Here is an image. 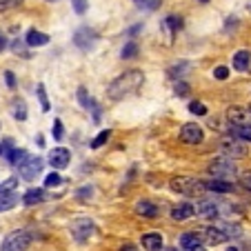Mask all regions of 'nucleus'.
<instances>
[{
	"instance_id": "obj_1",
	"label": "nucleus",
	"mask_w": 251,
	"mask_h": 251,
	"mask_svg": "<svg viewBox=\"0 0 251 251\" xmlns=\"http://www.w3.org/2000/svg\"><path fill=\"white\" fill-rule=\"evenodd\" d=\"M142 85H145V74H142V71H138V69L125 71L123 76L111 80V85L107 87V98L109 100H125L127 96L140 91Z\"/></svg>"
},
{
	"instance_id": "obj_2",
	"label": "nucleus",
	"mask_w": 251,
	"mask_h": 251,
	"mask_svg": "<svg viewBox=\"0 0 251 251\" xmlns=\"http://www.w3.org/2000/svg\"><path fill=\"white\" fill-rule=\"evenodd\" d=\"M171 191L182 196H200L204 194V182L198 180V178H189V176H178V178H171L169 180Z\"/></svg>"
},
{
	"instance_id": "obj_3",
	"label": "nucleus",
	"mask_w": 251,
	"mask_h": 251,
	"mask_svg": "<svg viewBox=\"0 0 251 251\" xmlns=\"http://www.w3.org/2000/svg\"><path fill=\"white\" fill-rule=\"evenodd\" d=\"M33 240V233L29 229H16L2 240L0 251H25Z\"/></svg>"
},
{
	"instance_id": "obj_4",
	"label": "nucleus",
	"mask_w": 251,
	"mask_h": 251,
	"mask_svg": "<svg viewBox=\"0 0 251 251\" xmlns=\"http://www.w3.org/2000/svg\"><path fill=\"white\" fill-rule=\"evenodd\" d=\"M207 169H209V174H211L213 178H218V180H229V182H231L233 178H236V174H238L236 165H233L229 158H225V156L211 160Z\"/></svg>"
},
{
	"instance_id": "obj_5",
	"label": "nucleus",
	"mask_w": 251,
	"mask_h": 251,
	"mask_svg": "<svg viewBox=\"0 0 251 251\" xmlns=\"http://www.w3.org/2000/svg\"><path fill=\"white\" fill-rule=\"evenodd\" d=\"M229 127H251V114L245 107H229L227 109Z\"/></svg>"
},
{
	"instance_id": "obj_6",
	"label": "nucleus",
	"mask_w": 251,
	"mask_h": 251,
	"mask_svg": "<svg viewBox=\"0 0 251 251\" xmlns=\"http://www.w3.org/2000/svg\"><path fill=\"white\" fill-rule=\"evenodd\" d=\"M43 165H45L43 158H38V156H36V158L29 156L27 160H25L23 165L18 167V169H20V176H23L25 180H36V176H38L40 171H43Z\"/></svg>"
},
{
	"instance_id": "obj_7",
	"label": "nucleus",
	"mask_w": 251,
	"mask_h": 251,
	"mask_svg": "<svg viewBox=\"0 0 251 251\" xmlns=\"http://www.w3.org/2000/svg\"><path fill=\"white\" fill-rule=\"evenodd\" d=\"M220 151H223L225 158H245L247 156V147L242 142H238L236 138H227V140L220 142Z\"/></svg>"
},
{
	"instance_id": "obj_8",
	"label": "nucleus",
	"mask_w": 251,
	"mask_h": 251,
	"mask_svg": "<svg viewBox=\"0 0 251 251\" xmlns=\"http://www.w3.org/2000/svg\"><path fill=\"white\" fill-rule=\"evenodd\" d=\"M91 233H94V223L89 218H78L71 223V236L76 238L78 242H85Z\"/></svg>"
},
{
	"instance_id": "obj_9",
	"label": "nucleus",
	"mask_w": 251,
	"mask_h": 251,
	"mask_svg": "<svg viewBox=\"0 0 251 251\" xmlns=\"http://www.w3.org/2000/svg\"><path fill=\"white\" fill-rule=\"evenodd\" d=\"M96 40H98V36H96L94 29L82 27V29H78V31L74 33V43H76V47L82 49V51H89V49L96 45Z\"/></svg>"
},
{
	"instance_id": "obj_10",
	"label": "nucleus",
	"mask_w": 251,
	"mask_h": 251,
	"mask_svg": "<svg viewBox=\"0 0 251 251\" xmlns=\"http://www.w3.org/2000/svg\"><path fill=\"white\" fill-rule=\"evenodd\" d=\"M180 140L187 142V145H200L204 140V133L196 123H187L180 129Z\"/></svg>"
},
{
	"instance_id": "obj_11",
	"label": "nucleus",
	"mask_w": 251,
	"mask_h": 251,
	"mask_svg": "<svg viewBox=\"0 0 251 251\" xmlns=\"http://www.w3.org/2000/svg\"><path fill=\"white\" fill-rule=\"evenodd\" d=\"M196 213L202 216L207 220H216L220 216V209H218V202H213V200H200L196 204Z\"/></svg>"
},
{
	"instance_id": "obj_12",
	"label": "nucleus",
	"mask_w": 251,
	"mask_h": 251,
	"mask_svg": "<svg viewBox=\"0 0 251 251\" xmlns=\"http://www.w3.org/2000/svg\"><path fill=\"white\" fill-rule=\"evenodd\" d=\"M69 160H71V153H69V149H65V147H56L49 153V165H51L53 169H65V167L69 165Z\"/></svg>"
},
{
	"instance_id": "obj_13",
	"label": "nucleus",
	"mask_w": 251,
	"mask_h": 251,
	"mask_svg": "<svg viewBox=\"0 0 251 251\" xmlns=\"http://www.w3.org/2000/svg\"><path fill=\"white\" fill-rule=\"evenodd\" d=\"M213 227L218 229L220 233H223L227 240H231V238H240L242 236V227L238 223H229V220H218V223L213 225Z\"/></svg>"
},
{
	"instance_id": "obj_14",
	"label": "nucleus",
	"mask_w": 251,
	"mask_h": 251,
	"mask_svg": "<svg viewBox=\"0 0 251 251\" xmlns=\"http://www.w3.org/2000/svg\"><path fill=\"white\" fill-rule=\"evenodd\" d=\"M191 216H196V204L194 202H180V204H176V207L171 209V218L178 220V223L191 218Z\"/></svg>"
},
{
	"instance_id": "obj_15",
	"label": "nucleus",
	"mask_w": 251,
	"mask_h": 251,
	"mask_svg": "<svg viewBox=\"0 0 251 251\" xmlns=\"http://www.w3.org/2000/svg\"><path fill=\"white\" fill-rule=\"evenodd\" d=\"M136 213L138 216H145V218H158V216H160V209H158L151 200H138Z\"/></svg>"
},
{
	"instance_id": "obj_16",
	"label": "nucleus",
	"mask_w": 251,
	"mask_h": 251,
	"mask_svg": "<svg viewBox=\"0 0 251 251\" xmlns=\"http://www.w3.org/2000/svg\"><path fill=\"white\" fill-rule=\"evenodd\" d=\"M200 238H202L207 245H213V247H216V245H223V242H227V238H225L223 233L218 231V229L213 227V225H211V227H204L202 231H200Z\"/></svg>"
},
{
	"instance_id": "obj_17",
	"label": "nucleus",
	"mask_w": 251,
	"mask_h": 251,
	"mask_svg": "<svg viewBox=\"0 0 251 251\" xmlns=\"http://www.w3.org/2000/svg\"><path fill=\"white\" fill-rule=\"evenodd\" d=\"M204 189H207V191H213V194H231V191H233V182L211 178V180L204 182Z\"/></svg>"
},
{
	"instance_id": "obj_18",
	"label": "nucleus",
	"mask_w": 251,
	"mask_h": 251,
	"mask_svg": "<svg viewBox=\"0 0 251 251\" xmlns=\"http://www.w3.org/2000/svg\"><path fill=\"white\" fill-rule=\"evenodd\" d=\"M142 249L145 251H160L162 249V236L160 233H145L142 236Z\"/></svg>"
},
{
	"instance_id": "obj_19",
	"label": "nucleus",
	"mask_w": 251,
	"mask_h": 251,
	"mask_svg": "<svg viewBox=\"0 0 251 251\" xmlns=\"http://www.w3.org/2000/svg\"><path fill=\"white\" fill-rule=\"evenodd\" d=\"M180 245H182V251H191V249L202 245V238H200V233H196V231H187L180 236Z\"/></svg>"
},
{
	"instance_id": "obj_20",
	"label": "nucleus",
	"mask_w": 251,
	"mask_h": 251,
	"mask_svg": "<svg viewBox=\"0 0 251 251\" xmlns=\"http://www.w3.org/2000/svg\"><path fill=\"white\" fill-rule=\"evenodd\" d=\"M25 43H27L29 47H43V45L49 43V36L47 33H43V31H36V29H29Z\"/></svg>"
},
{
	"instance_id": "obj_21",
	"label": "nucleus",
	"mask_w": 251,
	"mask_h": 251,
	"mask_svg": "<svg viewBox=\"0 0 251 251\" xmlns=\"http://www.w3.org/2000/svg\"><path fill=\"white\" fill-rule=\"evenodd\" d=\"M11 116H14L18 123H25L27 120V102H25L23 98H16V100H11Z\"/></svg>"
},
{
	"instance_id": "obj_22",
	"label": "nucleus",
	"mask_w": 251,
	"mask_h": 251,
	"mask_svg": "<svg viewBox=\"0 0 251 251\" xmlns=\"http://www.w3.org/2000/svg\"><path fill=\"white\" fill-rule=\"evenodd\" d=\"M251 65V51L249 49H240V51H236V56H233V67H236L238 71H247Z\"/></svg>"
},
{
	"instance_id": "obj_23",
	"label": "nucleus",
	"mask_w": 251,
	"mask_h": 251,
	"mask_svg": "<svg viewBox=\"0 0 251 251\" xmlns=\"http://www.w3.org/2000/svg\"><path fill=\"white\" fill-rule=\"evenodd\" d=\"M43 200H45V191L43 189H29V191H25V196H23V202L27 204V207L40 204Z\"/></svg>"
},
{
	"instance_id": "obj_24",
	"label": "nucleus",
	"mask_w": 251,
	"mask_h": 251,
	"mask_svg": "<svg viewBox=\"0 0 251 251\" xmlns=\"http://www.w3.org/2000/svg\"><path fill=\"white\" fill-rule=\"evenodd\" d=\"M189 69H191V67H189V62H187V60L176 62V65L169 69V76L171 78H180V76H185V74H189Z\"/></svg>"
},
{
	"instance_id": "obj_25",
	"label": "nucleus",
	"mask_w": 251,
	"mask_h": 251,
	"mask_svg": "<svg viewBox=\"0 0 251 251\" xmlns=\"http://www.w3.org/2000/svg\"><path fill=\"white\" fill-rule=\"evenodd\" d=\"M16 202H18L16 194H0V211H9Z\"/></svg>"
},
{
	"instance_id": "obj_26",
	"label": "nucleus",
	"mask_w": 251,
	"mask_h": 251,
	"mask_svg": "<svg viewBox=\"0 0 251 251\" xmlns=\"http://www.w3.org/2000/svg\"><path fill=\"white\" fill-rule=\"evenodd\" d=\"M27 158H29V153H27V151H25V149H14V151H11V153H9V158H7V160H9V162H11V165L20 167V165H23V162H25V160H27Z\"/></svg>"
},
{
	"instance_id": "obj_27",
	"label": "nucleus",
	"mask_w": 251,
	"mask_h": 251,
	"mask_svg": "<svg viewBox=\"0 0 251 251\" xmlns=\"http://www.w3.org/2000/svg\"><path fill=\"white\" fill-rule=\"evenodd\" d=\"M109 138H111V131H109V129H104V131H100L98 136H96L94 140H91V149H98V147H102V145H104V142H107V140H109Z\"/></svg>"
},
{
	"instance_id": "obj_28",
	"label": "nucleus",
	"mask_w": 251,
	"mask_h": 251,
	"mask_svg": "<svg viewBox=\"0 0 251 251\" xmlns=\"http://www.w3.org/2000/svg\"><path fill=\"white\" fill-rule=\"evenodd\" d=\"M138 56V45L136 43H127L123 47V51H120V58H125V60H129V58H136Z\"/></svg>"
},
{
	"instance_id": "obj_29",
	"label": "nucleus",
	"mask_w": 251,
	"mask_h": 251,
	"mask_svg": "<svg viewBox=\"0 0 251 251\" xmlns=\"http://www.w3.org/2000/svg\"><path fill=\"white\" fill-rule=\"evenodd\" d=\"M165 25H167V27H169V31H180V29H182V18H180V16H169V18H167L165 20Z\"/></svg>"
},
{
	"instance_id": "obj_30",
	"label": "nucleus",
	"mask_w": 251,
	"mask_h": 251,
	"mask_svg": "<svg viewBox=\"0 0 251 251\" xmlns=\"http://www.w3.org/2000/svg\"><path fill=\"white\" fill-rule=\"evenodd\" d=\"M36 94H38V100H40V107H43V111H49V98H47V91H45V85L36 87Z\"/></svg>"
},
{
	"instance_id": "obj_31",
	"label": "nucleus",
	"mask_w": 251,
	"mask_h": 251,
	"mask_svg": "<svg viewBox=\"0 0 251 251\" xmlns=\"http://www.w3.org/2000/svg\"><path fill=\"white\" fill-rule=\"evenodd\" d=\"M16 187H18V178H9L0 185V194H14Z\"/></svg>"
},
{
	"instance_id": "obj_32",
	"label": "nucleus",
	"mask_w": 251,
	"mask_h": 251,
	"mask_svg": "<svg viewBox=\"0 0 251 251\" xmlns=\"http://www.w3.org/2000/svg\"><path fill=\"white\" fill-rule=\"evenodd\" d=\"M189 111L196 116H207V107H204L202 102H198V100H194V102H189Z\"/></svg>"
},
{
	"instance_id": "obj_33",
	"label": "nucleus",
	"mask_w": 251,
	"mask_h": 251,
	"mask_svg": "<svg viewBox=\"0 0 251 251\" xmlns=\"http://www.w3.org/2000/svg\"><path fill=\"white\" fill-rule=\"evenodd\" d=\"M51 133H53V138H56V140H62V136H65V127H62V120H53Z\"/></svg>"
},
{
	"instance_id": "obj_34",
	"label": "nucleus",
	"mask_w": 251,
	"mask_h": 251,
	"mask_svg": "<svg viewBox=\"0 0 251 251\" xmlns=\"http://www.w3.org/2000/svg\"><path fill=\"white\" fill-rule=\"evenodd\" d=\"M213 78H216V80H227L229 78V67H225V65L216 67V69H213Z\"/></svg>"
},
{
	"instance_id": "obj_35",
	"label": "nucleus",
	"mask_w": 251,
	"mask_h": 251,
	"mask_svg": "<svg viewBox=\"0 0 251 251\" xmlns=\"http://www.w3.org/2000/svg\"><path fill=\"white\" fill-rule=\"evenodd\" d=\"M78 100H80V104L85 107V109H89L91 100H89V96H87V89H85V87H78Z\"/></svg>"
},
{
	"instance_id": "obj_36",
	"label": "nucleus",
	"mask_w": 251,
	"mask_h": 251,
	"mask_svg": "<svg viewBox=\"0 0 251 251\" xmlns=\"http://www.w3.org/2000/svg\"><path fill=\"white\" fill-rule=\"evenodd\" d=\"M174 91H176V94H178V96H189V85H187V82L185 80H178V82H176V87H174Z\"/></svg>"
},
{
	"instance_id": "obj_37",
	"label": "nucleus",
	"mask_w": 251,
	"mask_h": 251,
	"mask_svg": "<svg viewBox=\"0 0 251 251\" xmlns=\"http://www.w3.org/2000/svg\"><path fill=\"white\" fill-rule=\"evenodd\" d=\"M62 182L60 174H49L47 178H45V187H58Z\"/></svg>"
},
{
	"instance_id": "obj_38",
	"label": "nucleus",
	"mask_w": 251,
	"mask_h": 251,
	"mask_svg": "<svg viewBox=\"0 0 251 251\" xmlns=\"http://www.w3.org/2000/svg\"><path fill=\"white\" fill-rule=\"evenodd\" d=\"M23 0H0V11H7V9H14L18 7Z\"/></svg>"
},
{
	"instance_id": "obj_39",
	"label": "nucleus",
	"mask_w": 251,
	"mask_h": 251,
	"mask_svg": "<svg viewBox=\"0 0 251 251\" xmlns=\"http://www.w3.org/2000/svg\"><path fill=\"white\" fill-rule=\"evenodd\" d=\"M71 2H74V11H76V14H85L87 11V0H71Z\"/></svg>"
},
{
	"instance_id": "obj_40",
	"label": "nucleus",
	"mask_w": 251,
	"mask_h": 251,
	"mask_svg": "<svg viewBox=\"0 0 251 251\" xmlns=\"http://www.w3.org/2000/svg\"><path fill=\"white\" fill-rule=\"evenodd\" d=\"M5 82H7V87H9V89H16V85H18V82H16L14 71H5Z\"/></svg>"
},
{
	"instance_id": "obj_41",
	"label": "nucleus",
	"mask_w": 251,
	"mask_h": 251,
	"mask_svg": "<svg viewBox=\"0 0 251 251\" xmlns=\"http://www.w3.org/2000/svg\"><path fill=\"white\" fill-rule=\"evenodd\" d=\"M94 196V187H82L78 189V198H91Z\"/></svg>"
},
{
	"instance_id": "obj_42",
	"label": "nucleus",
	"mask_w": 251,
	"mask_h": 251,
	"mask_svg": "<svg viewBox=\"0 0 251 251\" xmlns=\"http://www.w3.org/2000/svg\"><path fill=\"white\" fill-rule=\"evenodd\" d=\"M242 185H245L247 191H251V171H247V174L242 176Z\"/></svg>"
},
{
	"instance_id": "obj_43",
	"label": "nucleus",
	"mask_w": 251,
	"mask_h": 251,
	"mask_svg": "<svg viewBox=\"0 0 251 251\" xmlns=\"http://www.w3.org/2000/svg\"><path fill=\"white\" fill-rule=\"evenodd\" d=\"M11 47H14V51H16V53H18V51H20V53H25V51H23V49H25V45L20 43V40H16V43L11 45Z\"/></svg>"
},
{
	"instance_id": "obj_44",
	"label": "nucleus",
	"mask_w": 251,
	"mask_h": 251,
	"mask_svg": "<svg viewBox=\"0 0 251 251\" xmlns=\"http://www.w3.org/2000/svg\"><path fill=\"white\" fill-rule=\"evenodd\" d=\"M120 251H138V247L136 245H129V242H127V245L120 247Z\"/></svg>"
},
{
	"instance_id": "obj_45",
	"label": "nucleus",
	"mask_w": 251,
	"mask_h": 251,
	"mask_svg": "<svg viewBox=\"0 0 251 251\" xmlns=\"http://www.w3.org/2000/svg\"><path fill=\"white\" fill-rule=\"evenodd\" d=\"M140 29H142V25H133V27H131V29H129V31H127V33H129V36H136V33H138V31H140Z\"/></svg>"
},
{
	"instance_id": "obj_46",
	"label": "nucleus",
	"mask_w": 251,
	"mask_h": 251,
	"mask_svg": "<svg viewBox=\"0 0 251 251\" xmlns=\"http://www.w3.org/2000/svg\"><path fill=\"white\" fill-rule=\"evenodd\" d=\"M7 47V38L5 36H2V33H0V51H2V49Z\"/></svg>"
},
{
	"instance_id": "obj_47",
	"label": "nucleus",
	"mask_w": 251,
	"mask_h": 251,
	"mask_svg": "<svg viewBox=\"0 0 251 251\" xmlns=\"http://www.w3.org/2000/svg\"><path fill=\"white\" fill-rule=\"evenodd\" d=\"M36 142H38V147H45V138L40 136V133H38V136H36Z\"/></svg>"
},
{
	"instance_id": "obj_48",
	"label": "nucleus",
	"mask_w": 251,
	"mask_h": 251,
	"mask_svg": "<svg viewBox=\"0 0 251 251\" xmlns=\"http://www.w3.org/2000/svg\"><path fill=\"white\" fill-rule=\"evenodd\" d=\"M191 251H207V249H204V247L200 245V247H196V249H191Z\"/></svg>"
},
{
	"instance_id": "obj_49",
	"label": "nucleus",
	"mask_w": 251,
	"mask_h": 251,
	"mask_svg": "<svg viewBox=\"0 0 251 251\" xmlns=\"http://www.w3.org/2000/svg\"><path fill=\"white\" fill-rule=\"evenodd\" d=\"M165 251H182V249H178V247H171V249H165Z\"/></svg>"
},
{
	"instance_id": "obj_50",
	"label": "nucleus",
	"mask_w": 251,
	"mask_h": 251,
	"mask_svg": "<svg viewBox=\"0 0 251 251\" xmlns=\"http://www.w3.org/2000/svg\"><path fill=\"white\" fill-rule=\"evenodd\" d=\"M227 251H240V249H238V247H229Z\"/></svg>"
},
{
	"instance_id": "obj_51",
	"label": "nucleus",
	"mask_w": 251,
	"mask_h": 251,
	"mask_svg": "<svg viewBox=\"0 0 251 251\" xmlns=\"http://www.w3.org/2000/svg\"><path fill=\"white\" fill-rule=\"evenodd\" d=\"M0 156H2V147H0Z\"/></svg>"
},
{
	"instance_id": "obj_52",
	"label": "nucleus",
	"mask_w": 251,
	"mask_h": 251,
	"mask_svg": "<svg viewBox=\"0 0 251 251\" xmlns=\"http://www.w3.org/2000/svg\"><path fill=\"white\" fill-rule=\"evenodd\" d=\"M200 2H207V0H200Z\"/></svg>"
},
{
	"instance_id": "obj_53",
	"label": "nucleus",
	"mask_w": 251,
	"mask_h": 251,
	"mask_svg": "<svg viewBox=\"0 0 251 251\" xmlns=\"http://www.w3.org/2000/svg\"><path fill=\"white\" fill-rule=\"evenodd\" d=\"M49 2H56V0H49Z\"/></svg>"
},
{
	"instance_id": "obj_54",
	"label": "nucleus",
	"mask_w": 251,
	"mask_h": 251,
	"mask_svg": "<svg viewBox=\"0 0 251 251\" xmlns=\"http://www.w3.org/2000/svg\"><path fill=\"white\" fill-rule=\"evenodd\" d=\"M249 114H251V107H249Z\"/></svg>"
}]
</instances>
